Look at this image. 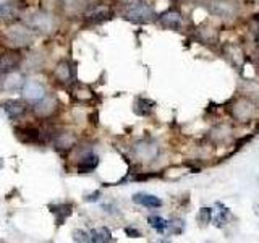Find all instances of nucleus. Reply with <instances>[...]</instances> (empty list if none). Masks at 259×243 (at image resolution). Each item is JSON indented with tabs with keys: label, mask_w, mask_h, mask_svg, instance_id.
<instances>
[{
	"label": "nucleus",
	"mask_w": 259,
	"mask_h": 243,
	"mask_svg": "<svg viewBox=\"0 0 259 243\" xmlns=\"http://www.w3.org/2000/svg\"><path fill=\"white\" fill-rule=\"evenodd\" d=\"M4 37L12 47H24L31 44L32 32L29 28H24V26H12L5 31Z\"/></svg>",
	"instance_id": "1"
},
{
	"label": "nucleus",
	"mask_w": 259,
	"mask_h": 243,
	"mask_svg": "<svg viewBox=\"0 0 259 243\" xmlns=\"http://www.w3.org/2000/svg\"><path fill=\"white\" fill-rule=\"evenodd\" d=\"M126 18L135 23H149L154 20V10L148 4H135L128 8Z\"/></svg>",
	"instance_id": "2"
},
{
	"label": "nucleus",
	"mask_w": 259,
	"mask_h": 243,
	"mask_svg": "<svg viewBox=\"0 0 259 243\" xmlns=\"http://www.w3.org/2000/svg\"><path fill=\"white\" fill-rule=\"evenodd\" d=\"M254 113H256L254 104L248 99H245V97L238 99L232 107V115L240 122H249L254 117Z\"/></svg>",
	"instance_id": "3"
},
{
	"label": "nucleus",
	"mask_w": 259,
	"mask_h": 243,
	"mask_svg": "<svg viewBox=\"0 0 259 243\" xmlns=\"http://www.w3.org/2000/svg\"><path fill=\"white\" fill-rule=\"evenodd\" d=\"M15 132L23 143H36L37 144V143L46 141V133L36 127H16Z\"/></svg>",
	"instance_id": "4"
},
{
	"label": "nucleus",
	"mask_w": 259,
	"mask_h": 243,
	"mask_svg": "<svg viewBox=\"0 0 259 243\" xmlns=\"http://www.w3.org/2000/svg\"><path fill=\"white\" fill-rule=\"evenodd\" d=\"M26 81H24V76L18 71H7L4 73V76L0 78V88L4 89V91H16V89H20Z\"/></svg>",
	"instance_id": "5"
},
{
	"label": "nucleus",
	"mask_w": 259,
	"mask_h": 243,
	"mask_svg": "<svg viewBox=\"0 0 259 243\" xmlns=\"http://www.w3.org/2000/svg\"><path fill=\"white\" fill-rule=\"evenodd\" d=\"M23 94L26 97L28 101H32V102H37L40 99H44L46 97V88L39 83V81H34V79H29L26 83L23 85Z\"/></svg>",
	"instance_id": "6"
},
{
	"label": "nucleus",
	"mask_w": 259,
	"mask_h": 243,
	"mask_svg": "<svg viewBox=\"0 0 259 243\" xmlns=\"http://www.w3.org/2000/svg\"><path fill=\"white\" fill-rule=\"evenodd\" d=\"M2 109L5 110V113L10 118H18L23 115L24 112H26L28 104L21 99H10V101L2 102Z\"/></svg>",
	"instance_id": "7"
},
{
	"label": "nucleus",
	"mask_w": 259,
	"mask_h": 243,
	"mask_svg": "<svg viewBox=\"0 0 259 243\" xmlns=\"http://www.w3.org/2000/svg\"><path fill=\"white\" fill-rule=\"evenodd\" d=\"M157 151L159 148L154 143H149V141H140L136 146H135V154L136 157H140L141 160H149V159H154L157 156Z\"/></svg>",
	"instance_id": "8"
},
{
	"label": "nucleus",
	"mask_w": 259,
	"mask_h": 243,
	"mask_svg": "<svg viewBox=\"0 0 259 243\" xmlns=\"http://www.w3.org/2000/svg\"><path fill=\"white\" fill-rule=\"evenodd\" d=\"M21 62V57L20 54L16 52H7L0 55V73H7V71H12L13 68H16Z\"/></svg>",
	"instance_id": "9"
},
{
	"label": "nucleus",
	"mask_w": 259,
	"mask_h": 243,
	"mask_svg": "<svg viewBox=\"0 0 259 243\" xmlns=\"http://www.w3.org/2000/svg\"><path fill=\"white\" fill-rule=\"evenodd\" d=\"M31 26L37 31L47 32L54 28V20H52V16L47 13H37L31 18Z\"/></svg>",
	"instance_id": "10"
},
{
	"label": "nucleus",
	"mask_w": 259,
	"mask_h": 243,
	"mask_svg": "<svg viewBox=\"0 0 259 243\" xmlns=\"http://www.w3.org/2000/svg\"><path fill=\"white\" fill-rule=\"evenodd\" d=\"M54 76L59 83H70V79L73 78V68L67 60H62L54 70Z\"/></svg>",
	"instance_id": "11"
},
{
	"label": "nucleus",
	"mask_w": 259,
	"mask_h": 243,
	"mask_svg": "<svg viewBox=\"0 0 259 243\" xmlns=\"http://www.w3.org/2000/svg\"><path fill=\"white\" fill-rule=\"evenodd\" d=\"M109 13H110L109 7H104V5H94V7H91V8H89V10L84 13V16H86V20H88V21L97 23V21H102V20L107 18Z\"/></svg>",
	"instance_id": "12"
},
{
	"label": "nucleus",
	"mask_w": 259,
	"mask_h": 243,
	"mask_svg": "<svg viewBox=\"0 0 259 243\" xmlns=\"http://www.w3.org/2000/svg\"><path fill=\"white\" fill-rule=\"evenodd\" d=\"M55 110V101L51 97H44L36 102L34 105V113L37 117H49L52 115V112Z\"/></svg>",
	"instance_id": "13"
},
{
	"label": "nucleus",
	"mask_w": 259,
	"mask_h": 243,
	"mask_svg": "<svg viewBox=\"0 0 259 243\" xmlns=\"http://www.w3.org/2000/svg\"><path fill=\"white\" fill-rule=\"evenodd\" d=\"M160 23H162V26H165V28H180L182 26V15L175 12V10H168L165 13H162L160 15Z\"/></svg>",
	"instance_id": "14"
},
{
	"label": "nucleus",
	"mask_w": 259,
	"mask_h": 243,
	"mask_svg": "<svg viewBox=\"0 0 259 243\" xmlns=\"http://www.w3.org/2000/svg\"><path fill=\"white\" fill-rule=\"evenodd\" d=\"M20 15V8L15 2L0 4V21H13Z\"/></svg>",
	"instance_id": "15"
},
{
	"label": "nucleus",
	"mask_w": 259,
	"mask_h": 243,
	"mask_svg": "<svg viewBox=\"0 0 259 243\" xmlns=\"http://www.w3.org/2000/svg\"><path fill=\"white\" fill-rule=\"evenodd\" d=\"M133 201L136 205H141L144 208H160L162 206V201L157 196L148 194V193H136L133 196Z\"/></svg>",
	"instance_id": "16"
},
{
	"label": "nucleus",
	"mask_w": 259,
	"mask_h": 243,
	"mask_svg": "<svg viewBox=\"0 0 259 243\" xmlns=\"http://www.w3.org/2000/svg\"><path fill=\"white\" fill-rule=\"evenodd\" d=\"M76 143V138L75 135L71 133H60L59 136L55 138V148L60 149V151H67V149H71L73 146Z\"/></svg>",
	"instance_id": "17"
},
{
	"label": "nucleus",
	"mask_w": 259,
	"mask_h": 243,
	"mask_svg": "<svg viewBox=\"0 0 259 243\" xmlns=\"http://www.w3.org/2000/svg\"><path fill=\"white\" fill-rule=\"evenodd\" d=\"M97 164H99V159H97V156H94V154H86V156L79 160L78 170H79L81 174L93 172V170L97 167Z\"/></svg>",
	"instance_id": "18"
},
{
	"label": "nucleus",
	"mask_w": 259,
	"mask_h": 243,
	"mask_svg": "<svg viewBox=\"0 0 259 243\" xmlns=\"http://www.w3.org/2000/svg\"><path fill=\"white\" fill-rule=\"evenodd\" d=\"M212 12L221 15V16H230L233 15L235 8L232 7V4L225 2V0H214L212 2Z\"/></svg>",
	"instance_id": "19"
},
{
	"label": "nucleus",
	"mask_w": 259,
	"mask_h": 243,
	"mask_svg": "<svg viewBox=\"0 0 259 243\" xmlns=\"http://www.w3.org/2000/svg\"><path fill=\"white\" fill-rule=\"evenodd\" d=\"M91 241H97V243H104V241H110L112 240V233L109 229L105 227H101V229H94L91 230Z\"/></svg>",
	"instance_id": "20"
},
{
	"label": "nucleus",
	"mask_w": 259,
	"mask_h": 243,
	"mask_svg": "<svg viewBox=\"0 0 259 243\" xmlns=\"http://www.w3.org/2000/svg\"><path fill=\"white\" fill-rule=\"evenodd\" d=\"M149 224H151L152 229H156V230L160 232V233H164L165 229L168 227V224H167L162 217H159V216H151V217H149Z\"/></svg>",
	"instance_id": "21"
},
{
	"label": "nucleus",
	"mask_w": 259,
	"mask_h": 243,
	"mask_svg": "<svg viewBox=\"0 0 259 243\" xmlns=\"http://www.w3.org/2000/svg\"><path fill=\"white\" fill-rule=\"evenodd\" d=\"M75 240L76 241H91V235L86 232H76L75 233Z\"/></svg>",
	"instance_id": "22"
},
{
	"label": "nucleus",
	"mask_w": 259,
	"mask_h": 243,
	"mask_svg": "<svg viewBox=\"0 0 259 243\" xmlns=\"http://www.w3.org/2000/svg\"><path fill=\"white\" fill-rule=\"evenodd\" d=\"M207 216H212V211H210V209H202V211H201V219H202L204 222L209 221Z\"/></svg>",
	"instance_id": "23"
},
{
	"label": "nucleus",
	"mask_w": 259,
	"mask_h": 243,
	"mask_svg": "<svg viewBox=\"0 0 259 243\" xmlns=\"http://www.w3.org/2000/svg\"><path fill=\"white\" fill-rule=\"evenodd\" d=\"M126 232H128V233H132V235H140L136 230H132V229H126Z\"/></svg>",
	"instance_id": "24"
}]
</instances>
